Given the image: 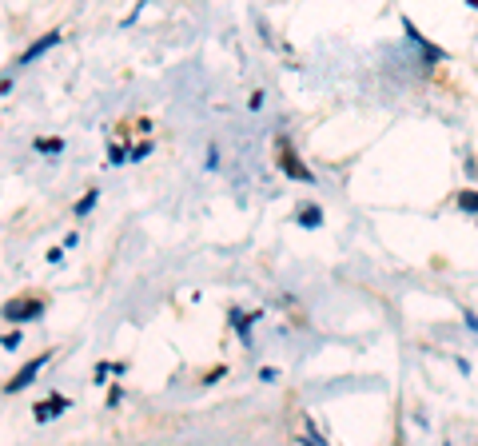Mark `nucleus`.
I'll use <instances>...</instances> for the list:
<instances>
[{"label": "nucleus", "mask_w": 478, "mask_h": 446, "mask_svg": "<svg viewBox=\"0 0 478 446\" xmlns=\"http://www.w3.org/2000/svg\"><path fill=\"white\" fill-rule=\"evenodd\" d=\"M108 159H112V163H124V159H127V156H124V148H112Z\"/></svg>", "instance_id": "nucleus-11"}, {"label": "nucleus", "mask_w": 478, "mask_h": 446, "mask_svg": "<svg viewBox=\"0 0 478 446\" xmlns=\"http://www.w3.org/2000/svg\"><path fill=\"white\" fill-rule=\"evenodd\" d=\"M44 366H48V355H36L32 363H24V366H20V375H16V379H8V382H4V391H8V395H16V391L32 386V382H36V375H40Z\"/></svg>", "instance_id": "nucleus-3"}, {"label": "nucleus", "mask_w": 478, "mask_h": 446, "mask_svg": "<svg viewBox=\"0 0 478 446\" xmlns=\"http://www.w3.org/2000/svg\"><path fill=\"white\" fill-rule=\"evenodd\" d=\"M143 156H152V143L143 140V143H136V148H132V156L127 159H143Z\"/></svg>", "instance_id": "nucleus-10"}, {"label": "nucleus", "mask_w": 478, "mask_h": 446, "mask_svg": "<svg viewBox=\"0 0 478 446\" xmlns=\"http://www.w3.org/2000/svg\"><path fill=\"white\" fill-rule=\"evenodd\" d=\"M299 223H303V227H319V223H323V211H319L315 204L299 207Z\"/></svg>", "instance_id": "nucleus-6"}, {"label": "nucleus", "mask_w": 478, "mask_h": 446, "mask_svg": "<svg viewBox=\"0 0 478 446\" xmlns=\"http://www.w3.org/2000/svg\"><path fill=\"white\" fill-rule=\"evenodd\" d=\"M279 168H283L291 179H299V184H311V172H307V163L295 156V148H291L283 136H279Z\"/></svg>", "instance_id": "nucleus-2"}, {"label": "nucleus", "mask_w": 478, "mask_h": 446, "mask_svg": "<svg viewBox=\"0 0 478 446\" xmlns=\"http://www.w3.org/2000/svg\"><path fill=\"white\" fill-rule=\"evenodd\" d=\"M459 207H462V211H475V215H478V191H459Z\"/></svg>", "instance_id": "nucleus-7"}, {"label": "nucleus", "mask_w": 478, "mask_h": 446, "mask_svg": "<svg viewBox=\"0 0 478 446\" xmlns=\"http://www.w3.org/2000/svg\"><path fill=\"white\" fill-rule=\"evenodd\" d=\"M68 407V398H60V395H52V398H44V402H36L32 411H36V422H48V418H56V414Z\"/></svg>", "instance_id": "nucleus-4"}, {"label": "nucleus", "mask_w": 478, "mask_h": 446, "mask_svg": "<svg viewBox=\"0 0 478 446\" xmlns=\"http://www.w3.org/2000/svg\"><path fill=\"white\" fill-rule=\"evenodd\" d=\"M64 140H36V152H60Z\"/></svg>", "instance_id": "nucleus-9"}, {"label": "nucleus", "mask_w": 478, "mask_h": 446, "mask_svg": "<svg viewBox=\"0 0 478 446\" xmlns=\"http://www.w3.org/2000/svg\"><path fill=\"white\" fill-rule=\"evenodd\" d=\"M52 44H60V32H48V36H40V40H36V44L32 48H24V56H20V64H32L36 60V56H44L48 48Z\"/></svg>", "instance_id": "nucleus-5"}, {"label": "nucleus", "mask_w": 478, "mask_h": 446, "mask_svg": "<svg viewBox=\"0 0 478 446\" xmlns=\"http://www.w3.org/2000/svg\"><path fill=\"white\" fill-rule=\"evenodd\" d=\"M0 315L8 323H28V319H40L44 315V299H8L0 307Z\"/></svg>", "instance_id": "nucleus-1"}, {"label": "nucleus", "mask_w": 478, "mask_h": 446, "mask_svg": "<svg viewBox=\"0 0 478 446\" xmlns=\"http://www.w3.org/2000/svg\"><path fill=\"white\" fill-rule=\"evenodd\" d=\"M92 207H96V191H88V195H84V199L76 204V220H80V215H88Z\"/></svg>", "instance_id": "nucleus-8"}]
</instances>
